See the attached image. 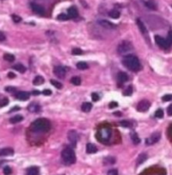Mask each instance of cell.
<instances>
[{"label": "cell", "mask_w": 172, "mask_h": 175, "mask_svg": "<svg viewBox=\"0 0 172 175\" xmlns=\"http://www.w3.org/2000/svg\"><path fill=\"white\" fill-rule=\"evenodd\" d=\"M154 40H155V43L158 44L159 47H161L162 49H168L169 47L170 46V44H169L167 39H164L163 37H161L159 35L154 36Z\"/></svg>", "instance_id": "ba28073f"}, {"label": "cell", "mask_w": 172, "mask_h": 175, "mask_svg": "<svg viewBox=\"0 0 172 175\" xmlns=\"http://www.w3.org/2000/svg\"><path fill=\"white\" fill-rule=\"evenodd\" d=\"M14 149L11 147H5L0 150V156L1 157H5V156H11L14 154Z\"/></svg>", "instance_id": "5bb4252c"}, {"label": "cell", "mask_w": 172, "mask_h": 175, "mask_svg": "<svg viewBox=\"0 0 172 175\" xmlns=\"http://www.w3.org/2000/svg\"><path fill=\"white\" fill-rule=\"evenodd\" d=\"M32 93H33L34 96H38V95H39V93H40V92H39V91H34L33 92H32Z\"/></svg>", "instance_id": "db71d44e"}, {"label": "cell", "mask_w": 172, "mask_h": 175, "mask_svg": "<svg viewBox=\"0 0 172 175\" xmlns=\"http://www.w3.org/2000/svg\"><path fill=\"white\" fill-rule=\"evenodd\" d=\"M39 106L37 103H31L30 105H29L28 106V110L30 112H37L39 111Z\"/></svg>", "instance_id": "44dd1931"}, {"label": "cell", "mask_w": 172, "mask_h": 175, "mask_svg": "<svg viewBox=\"0 0 172 175\" xmlns=\"http://www.w3.org/2000/svg\"><path fill=\"white\" fill-rule=\"evenodd\" d=\"M162 101H172V95H170V94L164 95V96H162Z\"/></svg>", "instance_id": "74e56055"}, {"label": "cell", "mask_w": 172, "mask_h": 175, "mask_svg": "<svg viewBox=\"0 0 172 175\" xmlns=\"http://www.w3.org/2000/svg\"><path fill=\"white\" fill-rule=\"evenodd\" d=\"M154 116H155L157 118H162L164 116V111L162 109H158L154 113Z\"/></svg>", "instance_id": "d590c367"}, {"label": "cell", "mask_w": 172, "mask_h": 175, "mask_svg": "<svg viewBox=\"0 0 172 175\" xmlns=\"http://www.w3.org/2000/svg\"><path fill=\"white\" fill-rule=\"evenodd\" d=\"M14 69L16 70L17 71L20 72V73H24V72H25V71H26L25 66H23L22 64H17V65H15V66H14Z\"/></svg>", "instance_id": "484cf974"}, {"label": "cell", "mask_w": 172, "mask_h": 175, "mask_svg": "<svg viewBox=\"0 0 172 175\" xmlns=\"http://www.w3.org/2000/svg\"><path fill=\"white\" fill-rule=\"evenodd\" d=\"M132 94H133V87H132L131 86H129L127 87L126 90L124 91L123 95L124 96H131Z\"/></svg>", "instance_id": "e575fe53"}, {"label": "cell", "mask_w": 172, "mask_h": 175, "mask_svg": "<svg viewBox=\"0 0 172 175\" xmlns=\"http://www.w3.org/2000/svg\"><path fill=\"white\" fill-rule=\"evenodd\" d=\"M12 19H13L14 23H19V22L22 20L21 17H19V15H16V14H13V15H12Z\"/></svg>", "instance_id": "ab89813d"}, {"label": "cell", "mask_w": 172, "mask_h": 175, "mask_svg": "<svg viewBox=\"0 0 172 175\" xmlns=\"http://www.w3.org/2000/svg\"><path fill=\"white\" fill-rule=\"evenodd\" d=\"M4 173L5 175H10L12 173V169L9 166H6L4 167Z\"/></svg>", "instance_id": "f35d334b"}, {"label": "cell", "mask_w": 172, "mask_h": 175, "mask_svg": "<svg viewBox=\"0 0 172 175\" xmlns=\"http://www.w3.org/2000/svg\"><path fill=\"white\" fill-rule=\"evenodd\" d=\"M24 117L20 116V115H16V116H13L12 118H10V122L12 124H16V123H19L21 121H23Z\"/></svg>", "instance_id": "cb8c5ba5"}, {"label": "cell", "mask_w": 172, "mask_h": 175, "mask_svg": "<svg viewBox=\"0 0 172 175\" xmlns=\"http://www.w3.org/2000/svg\"><path fill=\"white\" fill-rule=\"evenodd\" d=\"M132 49H133V44H131V42L128 40H123L118 47V54H122V55L129 53Z\"/></svg>", "instance_id": "5b68a950"}, {"label": "cell", "mask_w": 172, "mask_h": 175, "mask_svg": "<svg viewBox=\"0 0 172 175\" xmlns=\"http://www.w3.org/2000/svg\"><path fill=\"white\" fill-rule=\"evenodd\" d=\"M92 99H93V101H98V100H99V96L98 95V93H93L92 94Z\"/></svg>", "instance_id": "ee69618b"}, {"label": "cell", "mask_w": 172, "mask_h": 175, "mask_svg": "<svg viewBox=\"0 0 172 175\" xmlns=\"http://www.w3.org/2000/svg\"><path fill=\"white\" fill-rule=\"evenodd\" d=\"M50 82H51V84L52 85V86H54L57 89H61L62 86H63L61 82L58 81H56V80H51V81Z\"/></svg>", "instance_id": "1f68e13d"}, {"label": "cell", "mask_w": 172, "mask_h": 175, "mask_svg": "<svg viewBox=\"0 0 172 175\" xmlns=\"http://www.w3.org/2000/svg\"><path fill=\"white\" fill-rule=\"evenodd\" d=\"M145 6L151 10H156L157 9V4L154 0H148L145 3Z\"/></svg>", "instance_id": "ffe728a7"}, {"label": "cell", "mask_w": 172, "mask_h": 175, "mask_svg": "<svg viewBox=\"0 0 172 175\" xmlns=\"http://www.w3.org/2000/svg\"><path fill=\"white\" fill-rule=\"evenodd\" d=\"M72 54H75V55H79V54H82V50L79 48H74L72 49Z\"/></svg>", "instance_id": "60d3db41"}, {"label": "cell", "mask_w": 172, "mask_h": 175, "mask_svg": "<svg viewBox=\"0 0 172 175\" xmlns=\"http://www.w3.org/2000/svg\"><path fill=\"white\" fill-rule=\"evenodd\" d=\"M5 90H6L7 91H10V92H12V91H16V89H15V88H14V87H11V86H8V87H6Z\"/></svg>", "instance_id": "f907efd6"}, {"label": "cell", "mask_w": 172, "mask_h": 175, "mask_svg": "<svg viewBox=\"0 0 172 175\" xmlns=\"http://www.w3.org/2000/svg\"><path fill=\"white\" fill-rule=\"evenodd\" d=\"M44 81H45V80L43 77L40 76H37L34 77V79L33 81V84L34 86H40V85L44 83Z\"/></svg>", "instance_id": "603a6c76"}, {"label": "cell", "mask_w": 172, "mask_h": 175, "mask_svg": "<svg viewBox=\"0 0 172 175\" xmlns=\"http://www.w3.org/2000/svg\"><path fill=\"white\" fill-rule=\"evenodd\" d=\"M30 7H31V9L33 10L34 13L37 14H39V15H44L45 14V9L42 6L39 5L35 3H32L30 4Z\"/></svg>", "instance_id": "7c38bea8"}, {"label": "cell", "mask_w": 172, "mask_h": 175, "mask_svg": "<svg viewBox=\"0 0 172 175\" xmlns=\"http://www.w3.org/2000/svg\"><path fill=\"white\" fill-rule=\"evenodd\" d=\"M92 107H93V105L90 102H84L81 105V110L84 112H89L92 110Z\"/></svg>", "instance_id": "7402d4cb"}, {"label": "cell", "mask_w": 172, "mask_h": 175, "mask_svg": "<svg viewBox=\"0 0 172 175\" xmlns=\"http://www.w3.org/2000/svg\"><path fill=\"white\" fill-rule=\"evenodd\" d=\"M76 67L78 70H81V71H84V70H87L88 68V65L86 63V62H83V61H81V62H78L76 64Z\"/></svg>", "instance_id": "4316f807"}, {"label": "cell", "mask_w": 172, "mask_h": 175, "mask_svg": "<svg viewBox=\"0 0 172 175\" xmlns=\"http://www.w3.org/2000/svg\"><path fill=\"white\" fill-rule=\"evenodd\" d=\"M161 135L159 132H154L151 135L150 137H149L148 138H146L145 140V143L147 145H153L156 142H158L160 139Z\"/></svg>", "instance_id": "9c48e42d"}, {"label": "cell", "mask_w": 172, "mask_h": 175, "mask_svg": "<svg viewBox=\"0 0 172 175\" xmlns=\"http://www.w3.org/2000/svg\"><path fill=\"white\" fill-rule=\"evenodd\" d=\"M20 108H19V107H18V106H14V108H13L11 110V111H16V110H19Z\"/></svg>", "instance_id": "11a10c76"}, {"label": "cell", "mask_w": 172, "mask_h": 175, "mask_svg": "<svg viewBox=\"0 0 172 175\" xmlns=\"http://www.w3.org/2000/svg\"><path fill=\"white\" fill-rule=\"evenodd\" d=\"M113 114H114V116H122V113L120 111H115Z\"/></svg>", "instance_id": "f5cc1de1"}, {"label": "cell", "mask_w": 172, "mask_h": 175, "mask_svg": "<svg viewBox=\"0 0 172 175\" xmlns=\"http://www.w3.org/2000/svg\"><path fill=\"white\" fill-rule=\"evenodd\" d=\"M67 137H68L69 142H71V146L75 147L76 146L77 141H78V134L75 130H70L67 134Z\"/></svg>", "instance_id": "8992f818"}, {"label": "cell", "mask_w": 172, "mask_h": 175, "mask_svg": "<svg viewBox=\"0 0 172 175\" xmlns=\"http://www.w3.org/2000/svg\"><path fill=\"white\" fill-rule=\"evenodd\" d=\"M6 39V36H5V34H4L3 32H1L0 31V42H2V41H4Z\"/></svg>", "instance_id": "c3c4849f"}, {"label": "cell", "mask_w": 172, "mask_h": 175, "mask_svg": "<svg viewBox=\"0 0 172 175\" xmlns=\"http://www.w3.org/2000/svg\"><path fill=\"white\" fill-rule=\"evenodd\" d=\"M108 106H109V108L113 109V108H115V107H118V104L117 103L116 101H112V102H110V103H109Z\"/></svg>", "instance_id": "f6af8a7d"}, {"label": "cell", "mask_w": 172, "mask_h": 175, "mask_svg": "<svg viewBox=\"0 0 172 175\" xmlns=\"http://www.w3.org/2000/svg\"><path fill=\"white\" fill-rule=\"evenodd\" d=\"M4 59L8 62H13V61H14V60H15V57H14V54L7 53V54H4Z\"/></svg>", "instance_id": "f1b7e54d"}, {"label": "cell", "mask_w": 172, "mask_h": 175, "mask_svg": "<svg viewBox=\"0 0 172 175\" xmlns=\"http://www.w3.org/2000/svg\"><path fill=\"white\" fill-rule=\"evenodd\" d=\"M86 149H87V152L89 153V154H93V153H95V152H98V148H97V147L93 143H88Z\"/></svg>", "instance_id": "e0dca14e"}, {"label": "cell", "mask_w": 172, "mask_h": 175, "mask_svg": "<svg viewBox=\"0 0 172 175\" xmlns=\"http://www.w3.org/2000/svg\"><path fill=\"white\" fill-rule=\"evenodd\" d=\"M167 113H168L169 116H172V104L169 105L167 108Z\"/></svg>", "instance_id": "681fc988"}, {"label": "cell", "mask_w": 172, "mask_h": 175, "mask_svg": "<svg viewBox=\"0 0 172 175\" xmlns=\"http://www.w3.org/2000/svg\"><path fill=\"white\" fill-rule=\"evenodd\" d=\"M98 24H100L102 27L105 29H113L116 28V25L113 23H111L110 21L106 20V19H99L98 21Z\"/></svg>", "instance_id": "8fae6325"}, {"label": "cell", "mask_w": 172, "mask_h": 175, "mask_svg": "<svg viewBox=\"0 0 172 175\" xmlns=\"http://www.w3.org/2000/svg\"><path fill=\"white\" fill-rule=\"evenodd\" d=\"M118 79L120 83H124V82H126L128 80V76L125 72H120L118 75Z\"/></svg>", "instance_id": "d6986e66"}, {"label": "cell", "mask_w": 172, "mask_h": 175, "mask_svg": "<svg viewBox=\"0 0 172 175\" xmlns=\"http://www.w3.org/2000/svg\"><path fill=\"white\" fill-rule=\"evenodd\" d=\"M39 167L35 166L29 167L27 169V172H26L27 175H39Z\"/></svg>", "instance_id": "2e32d148"}, {"label": "cell", "mask_w": 172, "mask_h": 175, "mask_svg": "<svg viewBox=\"0 0 172 175\" xmlns=\"http://www.w3.org/2000/svg\"><path fill=\"white\" fill-rule=\"evenodd\" d=\"M112 131L109 127H102L97 133V138L102 142H108L111 137Z\"/></svg>", "instance_id": "277c9868"}, {"label": "cell", "mask_w": 172, "mask_h": 175, "mask_svg": "<svg viewBox=\"0 0 172 175\" xmlns=\"http://www.w3.org/2000/svg\"><path fill=\"white\" fill-rule=\"evenodd\" d=\"M108 15L110 18H113V19H118L119 18L120 16V13L117 10H111L110 12L108 13Z\"/></svg>", "instance_id": "f546056e"}, {"label": "cell", "mask_w": 172, "mask_h": 175, "mask_svg": "<svg viewBox=\"0 0 172 175\" xmlns=\"http://www.w3.org/2000/svg\"><path fill=\"white\" fill-rule=\"evenodd\" d=\"M150 102L148 100H142L137 105V111L140 112L147 111L149 109V107H150Z\"/></svg>", "instance_id": "52a82bcc"}, {"label": "cell", "mask_w": 172, "mask_h": 175, "mask_svg": "<svg viewBox=\"0 0 172 175\" xmlns=\"http://www.w3.org/2000/svg\"><path fill=\"white\" fill-rule=\"evenodd\" d=\"M123 65L131 71H139L141 69V65L139 59L132 54L124 57L123 60Z\"/></svg>", "instance_id": "7a4b0ae2"}, {"label": "cell", "mask_w": 172, "mask_h": 175, "mask_svg": "<svg viewBox=\"0 0 172 175\" xmlns=\"http://www.w3.org/2000/svg\"><path fill=\"white\" fill-rule=\"evenodd\" d=\"M8 77L9 78H14L15 77V74L13 73V72H9L8 74Z\"/></svg>", "instance_id": "816d5d0a"}, {"label": "cell", "mask_w": 172, "mask_h": 175, "mask_svg": "<svg viewBox=\"0 0 172 175\" xmlns=\"http://www.w3.org/2000/svg\"><path fill=\"white\" fill-rule=\"evenodd\" d=\"M43 94L45 95V96H51V95L52 94V91H51V90L46 89V90H44L43 91Z\"/></svg>", "instance_id": "7dc6e473"}, {"label": "cell", "mask_w": 172, "mask_h": 175, "mask_svg": "<svg viewBox=\"0 0 172 175\" xmlns=\"http://www.w3.org/2000/svg\"><path fill=\"white\" fill-rule=\"evenodd\" d=\"M119 125H120L121 127H127V128H128V127H130L131 126V123L129 122V121H126V120H123V121H121L120 122H119Z\"/></svg>", "instance_id": "836d02e7"}, {"label": "cell", "mask_w": 172, "mask_h": 175, "mask_svg": "<svg viewBox=\"0 0 172 175\" xmlns=\"http://www.w3.org/2000/svg\"><path fill=\"white\" fill-rule=\"evenodd\" d=\"M61 157L66 164L70 165L76 162V154H75L74 150L71 147H67L66 148H64L61 152Z\"/></svg>", "instance_id": "3957f363"}, {"label": "cell", "mask_w": 172, "mask_h": 175, "mask_svg": "<svg viewBox=\"0 0 172 175\" xmlns=\"http://www.w3.org/2000/svg\"><path fill=\"white\" fill-rule=\"evenodd\" d=\"M167 41L169 44H172V30H169L168 33V37H167Z\"/></svg>", "instance_id": "7bdbcfd3"}, {"label": "cell", "mask_w": 172, "mask_h": 175, "mask_svg": "<svg viewBox=\"0 0 172 175\" xmlns=\"http://www.w3.org/2000/svg\"><path fill=\"white\" fill-rule=\"evenodd\" d=\"M9 103V100L8 98H4L3 101H1L0 102V106H6L7 104Z\"/></svg>", "instance_id": "bcb514c9"}, {"label": "cell", "mask_w": 172, "mask_h": 175, "mask_svg": "<svg viewBox=\"0 0 172 175\" xmlns=\"http://www.w3.org/2000/svg\"><path fill=\"white\" fill-rule=\"evenodd\" d=\"M15 96H16L17 99L20 100V101H26V100L29 99L30 94L27 91H19L16 93Z\"/></svg>", "instance_id": "4fadbf2b"}, {"label": "cell", "mask_w": 172, "mask_h": 175, "mask_svg": "<svg viewBox=\"0 0 172 175\" xmlns=\"http://www.w3.org/2000/svg\"><path fill=\"white\" fill-rule=\"evenodd\" d=\"M131 139H132V141H133V143L135 145H138L139 142H140V139H139L138 134H137L135 132H133L131 133Z\"/></svg>", "instance_id": "d4e9b609"}, {"label": "cell", "mask_w": 172, "mask_h": 175, "mask_svg": "<svg viewBox=\"0 0 172 175\" xmlns=\"http://www.w3.org/2000/svg\"><path fill=\"white\" fill-rule=\"evenodd\" d=\"M107 175H118V170H117V169L113 168V169L109 170Z\"/></svg>", "instance_id": "b9f144b4"}, {"label": "cell", "mask_w": 172, "mask_h": 175, "mask_svg": "<svg viewBox=\"0 0 172 175\" xmlns=\"http://www.w3.org/2000/svg\"><path fill=\"white\" fill-rule=\"evenodd\" d=\"M136 23H137V24H138V27H139V30L141 31L142 34H148V31H147V29H146L145 25H144V23L140 20V19H137Z\"/></svg>", "instance_id": "9a60e30c"}, {"label": "cell", "mask_w": 172, "mask_h": 175, "mask_svg": "<svg viewBox=\"0 0 172 175\" xmlns=\"http://www.w3.org/2000/svg\"><path fill=\"white\" fill-rule=\"evenodd\" d=\"M106 164H113L115 163V158L113 157H108L105 158Z\"/></svg>", "instance_id": "8d00e7d4"}, {"label": "cell", "mask_w": 172, "mask_h": 175, "mask_svg": "<svg viewBox=\"0 0 172 175\" xmlns=\"http://www.w3.org/2000/svg\"><path fill=\"white\" fill-rule=\"evenodd\" d=\"M71 82L75 86H79L81 84V78L78 76H74L71 79Z\"/></svg>", "instance_id": "d6a6232c"}, {"label": "cell", "mask_w": 172, "mask_h": 175, "mask_svg": "<svg viewBox=\"0 0 172 175\" xmlns=\"http://www.w3.org/2000/svg\"><path fill=\"white\" fill-rule=\"evenodd\" d=\"M67 14L69 15L70 18L75 19L78 16V11H77V9L75 8V7H71V8L68 9V14Z\"/></svg>", "instance_id": "ac0fdd59"}, {"label": "cell", "mask_w": 172, "mask_h": 175, "mask_svg": "<svg viewBox=\"0 0 172 175\" xmlns=\"http://www.w3.org/2000/svg\"><path fill=\"white\" fill-rule=\"evenodd\" d=\"M66 69L63 66H56L54 68V74L60 79H62L66 76Z\"/></svg>", "instance_id": "30bf717a"}, {"label": "cell", "mask_w": 172, "mask_h": 175, "mask_svg": "<svg viewBox=\"0 0 172 175\" xmlns=\"http://www.w3.org/2000/svg\"><path fill=\"white\" fill-rule=\"evenodd\" d=\"M51 127V122L46 118H39L32 122L30 129L34 132H46Z\"/></svg>", "instance_id": "6da1fadb"}, {"label": "cell", "mask_w": 172, "mask_h": 175, "mask_svg": "<svg viewBox=\"0 0 172 175\" xmlns=\"http://www.w3.org/2000/svg\"><path fill=\"white\" fill-rule=\"evenodd\" d=\"M147 155L145 153H141L139 154V156L138 157V159H137V163L138 164H141L143 163V162H144L146 161L147 159Z\"/></svg>", "instance_id": "83f0119b"}, {"label": "cell", "mask_w": 172, "mask_h": 175, "mask_svg": "<svg viewBox=\"0 0 172 175\" xmlns=\"http://www.w3.org/2000/svg\"><path fill=\"white\" fill-rule=\"evenodd\" d=\"M70 19L69 15L67 14H60L58 16H57V19L60 21H66Z\"/></svg>", "instance_id": "4dcf8cb0"}]
</instances>
